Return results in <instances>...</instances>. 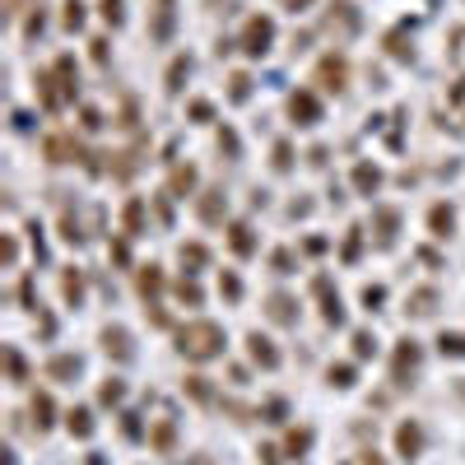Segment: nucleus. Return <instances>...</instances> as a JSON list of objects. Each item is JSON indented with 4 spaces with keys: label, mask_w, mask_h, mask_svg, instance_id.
<instances>
[{
    "label": "nucleus",
    "mask_w": 465,
    "mask_h": 465,
    "mask_svg": "<svg viewBox=\"0 0 465 465\" xmlns=\"http://www.w3.org/2000/svg\"><path fill=\"white\" fill-rule=\"evenodd\" d=\"M158 294H163V270H158V265H144V270H140V298H144L149 307H158Z\"/></svg>",
    "instance_id": "dca6fc26"
},
{
    "label": "nucleus",
    "mask_w": 465,
    "mask_h": 465,
    "mask_svg": "<svg viewBox=\"0 0 465 465\" xmlns=\"http://www.w3.org/2000/svg\"><path fill=\"white\" fill-rule=\"evenodd\" d=\"M372 223H377V237H382V242H391V237H396V228H400V210L382 205V210L372 214Z\"/></svg>",
    "instance_id": "4be33fe9"
},
{
    "label": "nucleus",
    "mask_w": 465,
    "mask_h": 465,
    "mask_svg": "<svg viewBox=\"0 0 465 465\" xmlns=\"http://www.w3.org/2000/svg\"><path fill=\"white\" fill-rule=\"evenodd\" d=\"M228 247H232V256H251V251H256V232H251V223H232L228 228Z\"/></svg>",
    "instance_id": "a211bd4d"
},
{
    "label": "nucleus",
    "mask_w": 465,
    "mask_h": 465,
    "mask_svg": "<svg viewBox=\"0 0 465 465\" xmlns=\"http://www.w3.org/2000/svg\"><path fill=\"white\" fill-rule=\"evenodd\" d=\"M186 465H214V461H210V456H191Z\"/></svg>",
    "instance_id": "0e129e2a"
},
{
    "label": "nucleus",
    "mask_w": 465,
    "mask_h": 465,
    "mask_svg": "<svg viewBox=\"0 0 465 465\" xmlns=\"http://www.w3.org/2000/svg\"><path fill=\"white\" fill-rule=\"evenodd\" d=\"M256 456H261V465H279V451H275V447H261Z\"/></svg>",
    "instance_id": "bf43d9fd"
},
{
    "label": "nucleus",
    "mask_w": 465,
    "mask_h": 465,
    "mask_svg": "<svg viewBox=\"0 0 465 465\" xmlns=\"http://www.w3.org/2000/svg\"><path fill=\"white\" fill-rule=\"evenodd\" d=\"M112 261H117V265H130V251H126V242H112Z\"/></svg>",
    "instance_id": "4d7b16f0"
},
{
    "label": "nucleus",
    "mask_w": 465,
    "mask_h": 465,
    "mask_svg": "<svg viewBox=\"0 0 465 465\" xmlns=\"http://www.w3.org/2000/svg\"><path fill=\"white\" fill-rule=\"evenodd\" d=\"M396 451H400L405 461H418V451H423V428H418V423H400V428H396Z\"/></svg>",
    "instance_id": "f8f14e48"
},
{
    "label": "nucleus",
    "mask_w": 465,
    "mask_h": 465,
    "mask_svg": "<svg viewBox=\"0 0 465 465\" xmlns=\"http://www.w3.org/2000/svg\"><path fill=\"white\" fill-rule=\"evenodd\" d=\"M307 5H312V0H284V10H294V15H298V10H307Z\"/></svg>",
    "instance_id": "680f3d73"
},
{
    "label": "nucleus",
    "mask_w": 465,
    "mask_h": 465,
    "mask_svg": "<svg viewBox=\"0 0 465 465\" xmlns=\"http://www.w3.org/2000/svg\"><path fill=\"white\" fill-rule=\"evenodd\" d=\"M270 265H275V275H294V251H275Z\"/></svg>",
    "instance_id": "09e8293b"
},
{
    "label": "nucleus",
    "mask_w": 465,
    "mask_h": 465,
    "mask_svg": "<svg viewBox=\"0 0 465 465\" xmlns=\"http://www.w3.org/2000/svg\"><path fill=\"white\" fill-rule=\"evenodd\" d=\"M219 294L228 298V303H237V298H242V279L232 275V270H223V275H219Z\"/></svg>",
    "instance_id": "58836bf2"
},
{
    "label": "nucleus",
    "mask_w": 465,
    "mask_h": 465,
    "mask_svg": "<svg viewBox=\"0 0 465 465\" xmlns=\"http://www.w3.org/2000/svg\"><path fill=\"white\" fill-rule=\"evenodd\" d=\"M265 316H270L275 326H294L298 321V303L289 294H270L265 298Z\"/></svg>",
    "instance_id": "9b49d317"
},
{
    "label": "nucleus",
    "mask_w": 465,
    "mask_h": 465,
    "mask_svg": "<svg viewBox=\"0 0 465 465\" xmlns=\"http://www.w3.org/2000/svg\"><path fill=\"white\" fill-rule=\"evenodd\" d=\"M387 51L396 61H414V46H409V24H400L396 33H387Z\"/></svg>",
    "instance_id": "6ab92c4d"
},
{
    "label": "nucleus",
    "mask_w": 465,
    "mask_h": 465,
    "mask_svg": "<svg viewBox=\"0 0 465 465\" xmlns=\"http://www.w3.org/2000/svg\"><path fill=\"white\" fill-rule=\"evenodd\" d=\"M42 154L51 158V163H79V158H84V144H79L75 135H46Z\"/></svg>",
    "instance_id": "0eeeda50"
},
{
    "label": "nucleus",
    "mask_w": 465,
    "mask_h": 465,
    "mask_svg": "<svg viewBox=\"0 0 465 465\" xmlns=\"http://www.w3.org/2000/svg\"><path fill=\"white\" fill-rule=\"evenodd\" d=\"M433 307H437V294H433V289H414V294H409V303H405V312H414V316H433Z\"/></svg>",
    "instance_id": "393cba45"
},
{
    "label": "nucleus",
    "mask_w": 465,
    "mask_h": 465,
    "mask_svg": "<svg viewBox=\"0 0 465 465\" xmlns=\"http://www.w3.org/2000/svg\"><path fill=\"white\" fill-rule=\"evenodd\" d=\"M89 465H108V461H103V456H93V461H89Z\"/></svg>",
    "instance_id": "69168bd1"
},
{
    "label": "nucleus",
    "mask_w": 465,
    "mask_h": 465,
    "mask_svg": "<svg viewBox=\"0 0 465 465\" xmlns=\"http://www.w3.org/2000/svg\"><path fill=\"white\" fill-rule=\"evenodd\" d=\"M98 15L108 19L112 28H121V24H126V10H121V0H98Z\"/></svg>",
    "instance_id": "e433bc0d"
},
{
    "label": "nucleus",
    "mask_w": 465,
    "mask_h": 465,
    "mask_svg": "<svg viewBox=\"0 0 465 465\" xmlns=\"http://www.w3.org/2000/svg\"><path fill=\"white\" fill-rule=\"evenodd\" d=\"M75 93H79V75L70 56H56V65L37 75V98H42L46 112H61L65 103H75Z\"/></svg>",
    "instance_id": "f257e3e1"
},
{
    "label": "nucleus",
    "mask_w": 465,
    "mask_h": 465,
    "mask_svg": "<svg viewBox=\"0 0 465 465\" xmlns=\"http://www.w3.org/2000/svg\"><path fill=\"white\" fill-rule=\"evenodd\" d=\"M186 391H191V400H201V405L214 400V391H210V377H186Z\"/></svg>",
    "instance_id": "c9c22d12"
},
{
    "label": "nucleus",
    "mask_w": 465,
    "mask_h": 465,
    "mask_svg": "<svg viewBox=\"0 0 465 465\" xmlns=\"http://www.w3.org/2000/svg\"><path fill=\"white\" fill-rule=\"evenodd\" d=\"M316 84H321L326 93H340L344 84H349V61H344V56H321V61H316Z\"/></svg>",
    "instance_id": "39448f33"
},
{
    "label": "nucleus",
    "mask_w": 465,
    "mask_h": 465,
    "mask_svg": "<svg viewBox=\"0 0 465 465\" xmlns=\"http://www.w3.org/2000/svg\"><path fill=\"white\" fill-rule=\"evenodd\" d=\"M191 75V56H177V61L168 65V93H182V79Z\"/></svg>",
    "instance_id": "2f4dec72"
},
{
    "label": "nucleus",
    "mask_w": 465,
    "mask_h": 465,
    "mask_svg": "<svg viewBox=\"0 0 465 465\" xmlns=\"http://www.w3.org/2000/svg\"><path fill=\"white\" fill-rule=\"evenodd\" d=\"M382 303H387V289H382V284H368V289H363V307L377 312Z\"/></svg>",
    "instance_id": "a18cd8bd"
},
{
    "label": "nucleus",
    "mask_w": 465,
    "mask_h": 465,
    "mask_svg": "<svg viewBox=\"0 0 465 465\" xmlns=\"http://www.w3.org/2000/svg\"><path fill=\"white\" fill-rule=\"evenodd\" d=\"M121 433L135 442V437H140V414H121Z\"/></svg>",
    "instance_id": "3c124183"
},
{
    "label": "nucleus",
    "mask_w": 465,
    "mask_h": 465,
    "mask_svg": "<svg viewBox=\"0 0 465 465\" xmlns=\"http://www.w3.org/2000/svg\"><path fill=\"white\" fill-rule=\"evenodd\" d=\"M61 237H65V242H75V247H79V242H84V232H79L75 214H65V219H61Z\"/></svg>",
    "instance_id": "de8ad7c7"
},
{
    "label": "nucleus",
    "mask_w": 465,
    "mask_h": 465,
    "mask_svg": "<svg viewBox=\"0 0 465 465\" xmlns=\"http://www.w3.org/2000/svg\"><path fill=\"white\" fill-rule=\"evenodd\" d=\"M0 256H5V265H15V256H19V247H15V237H5V247H0Z\"/></svg>",
    "instance_id": "13d9d810"
},
{
    "label": "nucleus",
    "mask_w": 465,
    "mask_h": 465,
    "mask_svg": "<svg viewBox=\"0 0 465 465\" xmlns=\"http://www.w3.org/2000/svg\"><path fill=\"white\" fill-rule=\"evenodd\" d=\"M191 186H196V168H191V163H182V168H172L168 196H191Z\"/></svg>",
    "instance_id": "b1692460"
},
{
    "label": "nucleus",
    "mask_w": 465,
    "mask_h": 465,
    "mask_svg": "<svg viewBox=\"0 0 465 465\" xmlns=\"http://www.w3.org/2000/svg\"><path fill=\"white\" fill-rule=\"evenodd\" d=\"M65 28L70 33L84 28V0H65Z\"/></svg>",
    "instance_id": "a19ab883"
},
{
    "label": "nucleus",
    "mask_w": 465,
    "mask_h": 465,
    "mask_svg": "<svg viewBox=\"0 0 465 465\" xmlns=\"http://www.w3.org/2000/svg\"><path fill=\"white\" fill-rule=\"evenodd\" d=\"M242 51L247 56H265L270 46H275V19H265V15H256V19H247V28H242Z\"/></svg>",
    "instance_id": "7ed1b4c3"
},
{
    "label": "nucleus",
    "mask_w": 465,
    "mask_h": 465,
    "mask_svg": "<svg viewBox=\"0 0 465 465\" xmlns=\"http://www.w3.org/2000/svg\"><path fill=\"white\" fill-rule=\"evenodd\" d=\"M42 24H46L42 10H33V15H28V28H24V33H28V37H37V33H42Z\"/></svg>",
    "instance_id": "6e6d98bb"
},
{
    "label": "nucleus",
    "mask_w": 465,
    "mask_h": 465,
    "mask_svg": "<svg viewBox=\"0 0 465 465\" xmlns=\"http://www.w3.org/2000/svg\"><path fill=\"white\" fill-rule=\"evenodd\" d=\"M51 414H56L51 396H46V391H37V396H33V428H37V433H46V428H51Z\"/></svg>",
    "instance_id": "aec40b11"
},
{
    "label": "nucleus",
    "mask_w": 465,
    "mask_h": 465,
    "mask_svg": "<svg viewBox=\"0 0 465 465\" xmlns=\"http://www.w3.org/2000/svg\"><path fill=\"white\" fill-rule=\"evenodd\" d=\"M79 368H84V363H79L75 354H56V358H46V377H51V382H75Z\"/></svg>",
    "instance_id": "2eb2a0df"
},
{
    "label": "nucleus",
    "mask_w": 465,
    "mask_h": 465,
    "mask_svg": "<svg viewBox=\"0 0 465 465\" xmlns=\"http://www.w3.org/2000/svg\"><path fill=\"white\" fill-rule=\"evenodd\" d=\"M418 363H423V349H418L414 340H400L396 344V358H391V382H396V387H409Z\"/></svg>",
    "instance_id": "20e7f679"
},
{
    "label": "nucleus",
    "mask_w": 465,
    "mask_h": 465,
    "mask_svg": "<svg viewBox=\"0 0 465 465\" xmlns=\"http://www.w3.org/2000/svg\"><path fill=\"white\" fill-rule=\"evenodd\" d=\"M5 363H10V377H15L19 387H24V377H28V368H24V354H19L15 344H10V349H5Z\"/></svg>",
    "instance_id": "79ce46f5"
},
{
    "label": "nucleus",
    "mask_w": 465,
    "mask_h": 465,
    "mask_svg": "<svg viewBox=\"0 0 465 465\" xmlns=\"http://www.w3.org/2000/svg\"><path fill=\"white\" fill-rule=\"evenodd\" d=\"M191 117H196V121H210V117H214V108H210V103H201V98H196V103H191Z\"/></svg>",
    "instance_id": "864d4df0"
},
{
    "label": "nucleus",
    "mask_w": 465,
    "mask_h": 465,
    "mask_svg": "<svg viewBox=\"0 0 465 465\" xmlns=\"http://www.w3.org/2000/svg\"><path fill=\"white\" fill-rule=\"evenodd\" d=\"M437 349H442V358H465V335L461 330H442V335H437Z\"/></svg>",
    "instance_id": "a878e982"
},
{
    "label": "nucleus",
    "mask_w": 465,
    "mask_h": 465,
    "mask_svg": "<svg viewBox=\"0 0 465 465\" xmlns=\"http://www.w3.org/2000/svg\"><path fill=\"white\" fill-rule=\"evenodd\" d=\"M294 168V144H289V140H279L275 144V172H289Z\"/></svg>",
    "instance_id": "37998d69"
},
{
    "label": "nucleus",
    "mask_w": 465,
    "mask_h": 465,
    "mask_svg": "<svg viewBox=\"0 0 465 465\" xmlns=\"http://www.w3.org/2000/svg\"><path fill=\"white\" fill-rule=\"evenodd\" d=\"M377 354V335L372 330H354V358H372Z\"/></svg>",
    "instance_id": "4c0bfd02"
},
{
    "label": "nucleus",
    "mask_w": 465,
    "mask_h": 465,
    "mask_svg": "<svg viewBox=\"0 0 465 465\" xmlns=\"http://www.w3.org/2000/svg\"><path fill=\"white\" fill-rule=\"evenodd\" d=\"M93 61H98V65H108V37H93Z\"/></svg>",
    "instance_id": "603ef678"
},
{
    "label": "nucleus",
    "mask_w": 465,
    "mask_h": 465,
    "mask_svg": "<svg viewBox=\"0 0 465 465\" xmlns=\"http://www.w3.org/2000/svg\"><path fill=\"white\" fill-rule=\"evenodd\" d=\"M196 214H201V223H223V214H228V201H223V191H219V186L201 196Z\"/></svg>",
    "instance_id": "ddd939ff"
},
{
    "label": "nucleus",
    "mask_w": 465,
    "mask_h": 465,
    "mask_svg": "<svg viewBox=\"0 0 465 465\" xmlns=\"http://www.w3.org/2000/svg\"><path fill=\"white\" fill-rule=\"evenodd\" d=\"M223 344H228V335H223V326L219 321H191L177 330V349H182V358H191V363H210V358L223 354Z\"/></svg>",
    "instance_id": "f03ea898"
},
{
    "label": "nucleus",
    "mask_w": 465,
    "mask_h": 465,
    "mask_svg": "<svg viewBox=\"0 0 465 465\" xmlns=\"http://www.w3.org/2000/svg\"><path fill=\"white\" fill-rule=\"evenodd\" d=\"M65 428L75 437H93V414L89 409H70V414H65Z\"/></svg>",
    "instance_id": "cd10ccee"
},
{
    "label": "nucleus",
    "mask_w": 465,
    "mask_h": 465,
    "mask_svg": "<svg viewBox=\"0 0 465 465\" xmlns=\"http://www.w3.org/2000/svg\"><path fill=\"white\" fill-rule=\"evenodd\" d=\"M79 121H84V130H98V126H103V117H98L93 108H84V112H79Z\"/></svg>",
    "instance_id": "5fc2aeb1"
},
{
    "label": "nucleus",
    "mask_w": 465,
    "mask_h": 465,
    "mask_svg": "<svg viewBox=\"0 0 465 465\" xmlns=\"http://www.w3.org/2000/svg\"><path fill=\"white\" fill-rule=\"evenodd\" d=\"M61 289H65V303H70V307H79V303H84V275H79V270H65Z\"/></svg>",
    "instance_id": "bb28decb"
},
{
    "label": "nucleus",
    "mask_w": 465,
    "mask_h": 465,
    "mask_svg": "<svg viewBox=\"0 0 465 465\" xmlns=\"http://www.w3.org/2000/svg\"><path fill=\"white\" fill-rule=\"evenodd\" d=\"M98 400H103V405H121L126 400V382H121V377H108V382L98 387Z\"/></svg>",
    "instance_id": "c756f323"
},
{
    "label": "nucleus",
    "mask_w": 465,
    "mask_h": 465,
    "mask_svg": "<svg viewBox=\"0 0 465 465\" xmlns=\"http://www.w3.org/2000/svg\"><path fill=\"white\" fill-rule=\"evenodd\" d=\"M289 117H294L298 126H316V121H321V103H316V93L298 89L294 98H289Z\"/></svg>",
    "instance_id": "6e6552de"
},
{
    "label": "nucleus",
    "mask_w": 465,
    "mask_h": 465,
    "mask_svg": "<svg viewBox=\"0 0 465 465\" xmlns=\"http://www.w3.org/2000/svg\"><path fill=\"white\" fill-rule=\"evenodd\" d=\"M172 28H177V0H154V15H149V37H154V42H168Z\"/></svg>",
    "instance_id": "423d86ee"
},
{
    "label": "nucleus",
    "mask_w": 465,
    "mask_h": 465,
    "mask_svg": "<svg viewBox=\"0 0 465 465\" xmlns=\"http://www.w3.org/2000/svg\"><path fill=\"white\" fill-rule=\"evenodd\" d=\"M307 447H312V428H294V433H289V442H284V451H289V456H307Z\"/></svg>",
    "instance_id": "7c9ffc66"
},
{
    "label": "nucleus",
    "mask_w": 465,
    "mask_h": 465,
    "mask_svg": "<svg viewBox=\"0 0 465 465\" xmlns=\"http://www.w3.org/2000/svg\"><path fill=\"white\" fill-rule=\"evenodd\" d=\"M326 24H330V28L340 24V33H358V5L354 0H335L330 15H326Z\"/></svg>",
    "instance_id": "4468645a"
},
{
    "label": "nucleus",
    "mask_w": 465,
    "mask_h": 465,
    "mask_svg": "<svg viewBox=\"0 0 465 465\" xmlns=\"http://www.w3.org/2000/svg\"><path fill=\"white\" fill-rule=\"evenodd\" d=\"M121 223H126V232H130V237H140V232H144V201H140V196H130V201H126Z\"/></svg>",
    "instance_id": "412c9836"
},
{
    "label": "nucleus",
    "mask_w": 465,
    "mask_h": 465,
    "mask_svg": "<svg viewBox=\"0 0 465 465\" xmlns=\"http://www.w3.org/2000/svg\"><path fill=\"white\" fill-rule=\"evenodd\" d=\"M326 303H321V316H326V326H344V303H340V294H330L326 289Z\"/></svg>",
    "instance_id": "c85d7f7f"
},
{
    "label": "nucleus",
    "mask_w": 465,
    "mask_h": 465,
    "mask_svg": "<svg viewBox=\"0 0 465 465\" xmlns=\"http://www.w3.org/2000/svg\"><path fill=\"white\" fill-rule=\"evenodd\" d=\"M363 465H387V461H382L377 451H363Z\"/></svg>",
    "instance_id": "e2e57ef3"
},
{
    "label": "nucleus",
    "mask_w": 465,
    "mask_h": 465,
    "mask_svg": "<svg viewBox=\"0 0 465 465\" xmlns=\"http://www.w3.org/2000/svg\"><path fill=\"white\" fill-rule=\"evenodd\" d=\"M177 256H182V265H191V270H201V265L210 261V251H205L201 242H182V251H177Z\"/></svg>",
    "instance_id": "473e14b6"
},
{
    "label": "nucleus",
    "mask_w": 465,
    "mask_h": 465,
    "mask_svg": "<svg viewBox=\"0 0 465 465\" xmlns=\"http://www.w3.org/2000/svg\"><path fill=\"white\" fill-rule=\"evenodd\" d=\"M228 98L232 103H247L251 98V75H232L228 79Z\"/></svg>",
    "instance_id": "ea45409f"
},
{
    "label": "nucleus",
    "mask_w": 465,
    "mask_h": 465,
    "mask_svg": "<svg viewBox=\"0 0 465 465\" xmlns=\"http://www.w3.org/2000/svg\"><path fill=\"white\" fill-rule=\"evenodd\" d=\"M428 228H433V237H451L456 232V210L451 205H433L428 210Z\"/></svg>",
    "instance_id": "f3484780"
},
{
    "label": "nucleus",
    "mask_w": 465,
    "mask_h": 465,
    "mask_svg": "<svg viewBox=\"0 0 465 465\" xmlns=\"http://www.w3.org/2000/svg\"><path fill=\"white\" fill-rule=\"evenodd\" d=\"M219 149H223V154H228V158H237V135H232L228 126L219 130Z\"/></svg>",
    "instance_id": "8fccbe9b"
},
{
    "label": "nucleus",
    "mask_w": 465,
    "mask_h": 465,
    "mask_svg": "<svg viewBox=\"0 0 465 465\" xmlns=\"http://www.w3.org/2000/svg\"><path fill=\"white\" fill-rule=\"evenodd\" d=\"M247 354H251V363H261L265 372H275V368H279V349L265 340L261 330H251V335H247Z\"/></svg>",
    "instance_id": "9d476101"
},
{
    "label": "nucleus",
    "mask_w": 465,
    "mask_h": 465,
    "mask_svg": "<svg viewBox=\"0 0 465 465\" xmlns=\"http://www.w3.org/2000/svg\"><path fill=\"white\" fill-rule=\"evenodd\" d=\"M358 251H363V228H349V237H344V261H358Z\"/></svg>",
    "instance_id": "c03bdc74"
},
{
    "label": "nucleus",
    "mask_w": 465,
    "mask_h": 465,
    "mask_svg": "<svg viewBox=\"0 0 465 465\" xmlns=\"http://www.w3.org/2000/svg\"><path fill=\"white\" fill-rule=\"evenodd\" d=\"M177 298H182L186 307H201V284H196V279H177Z\"/></svg>",
    "instance_id": "f704fd0d"
},
{
    "label": "nucleus",
    "mask_w": 465,
    "mask_h": 465,
    "mask_svg": "<svg viewBox=\"0 0 465 465\" xmlns=\"http://www.w3.org/2000/svg\"><path fill=\"white\" fill-rule=\"evenodd\" d=\"M261 414H265V423H284V414H289V405H284V400L275 396V400H265V409H261Z\"/></svg>",
    "instance_id": "49530a36"
},
{
    "label": "nucleus",
    "mask_w": 465,
    "mask_h": 465,
    "mask_svg": "<svg viewBox=\"0 0 465 465\" xmlns=\"http://www.w3.org/2000/svg\"><path fill=\"white\" fill-rule=\"evenodd\" d=\"M326 377H330V387L349 391V387H354V363H330V372H326Z\"/></svg>",
    "instance_id": "72a5a7b5"
},
{
    "label": "nucleus",
    "mask_w": 465,
    "mask_h": 465,
    "mask_svg": "<svg viewBox=\"0 0 465 465\" xmlns=\"http://www.w3.org/2000/svg\"><path fill=\"white\" fill-rule=\"evenodd\" d=\"M451 103H465V79H456V84H451Z\"/></svg>",
    "instance_id": "052dcab7"
},
{
    "label": "nucleus",
    "mask_w": 465,
    "mask_h": 465,
    "mask_svg": "<svg viewBox=\"0 0 465 465\" xmlns=\"http://www.w3.org/2000/svg\"><path fill=\"white\" fill-rule=\"evenodd\" d=\"M354 186H358V196H372V191L382 186V168H372V163H358V168H354Z\"/></svg>",
    "instance_id": "5701e85b"
},
{
    "label": "nucleus",
    "mask_w": 465,
    "mask_h": 465,
    "mask_svg": "<svg viewBox=\"0 0 465 465\" xmlns=\"http://www.w3.org/2000/svg\"><path fill=\"white\" fill-rule=\"evenodd\" d=\"M103 349H108V358H117V363H130V358H135L130 330H121V326H108V330H103Z\"/></svg>",
    "instance_id": "1a4fd4ad"
}]
</instances>
